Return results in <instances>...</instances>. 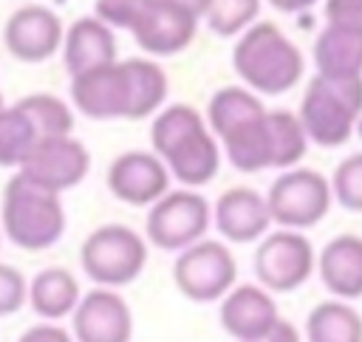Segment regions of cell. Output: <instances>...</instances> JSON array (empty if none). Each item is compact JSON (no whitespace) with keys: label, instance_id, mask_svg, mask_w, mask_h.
<instances>
[{"label":"cell","instance_id":"cell-1","mask_svg":"<svg viewBox=\"0 0 362 342\" xmlns=\"http://www.w3.org/2000/svg\"><path fill=\"white\" fill-rule=\"evenodd\" d=\"M153 153L167 167L170 178L187 189L209 184L221 170V147L206 127V119L189 105L164 107L150 124Z\"/></svg>","mask_w":362,"mask_h":342},{"label":"cell","instance_id":"cell-2","mask_svg":"<svg viewBox=\"0 0 362 342\" xmlns=\"http://www.w3.org/2000/svg\"><path fill=\"white\" fill-rule=\"evenodd\" d=\"M218 141L229 164L240 172H260L269 167L291 170L308 150V138L291 110H260Z\"/></svg>","mask_w":362,"mask_h":342},{"label":"cell","instance_id":"cell-3","mask_svg":"<svg viewBox=\"0 0 362 342\" xmlns=\"http://www.w3.org/2000/svg\"><path fill=\"white\" fill-rule=\"evenodd\" d=\"M232 68L252 93L277 96L291 90L303 76L300 48L269 20L249 25L232 48Z\"/></svg>","mask_w":362,"mask_h":342},{"label":"cell","instance_id":"cell-4","mask_svg":"<svg viewBox=\"0 0 362 342\" xmlns=\"http://www.w3.org/2000/svg\"><path fill=\"white\" fill-rule=\"evenodd\" d=\"M0 232L25 252L51 249L65 235V209L57 192L14 172L3 187Z\"/></svg>","mask_w":362,"mask_h":342},{"label":"cell","instance_id":"cell-5","mask_svg":"<svg viewBox=\"0 0 362 342\" xmlns=\"http://www.w3.org/2000/svg\"><path fill=\"white\" fill-rule=\"evenodd\" d=\"M359 116H362V76L325 79L314 73L308 79L297 113L308 141L320 147H339L351 138Z\"/></svg>","mask_w":362,"mask_h":342},{"label":"cell","instance_id":"cell-6","mask_svg":"<svg viewBox=\"0 0 362 342\" xmlns=\"http://www.w3.org/2000/svg\"><path fill=\"white\" fill-rule=\"evenodd\" d=\"M79 266L99 288L130 285L147 266V240L124 223H105L82 240Z\"/></svg>","mask_w":362,"mask_h":342},{"label":"cell","instance_id":"cell-7","mask_svg":"<svg viewBox=\"0 0 362 342\" xmlns=\"http://www.w3.org/2000/svg\"><path fill=\"white\" fill-rule=\"evenodd\" d=\"M263 198H266L272 223H277L280 229H291V232L317 226L334 204L328 178L311 167L283 170L272 181Z\"/></svg>","mask_w":362,"mask_h":342},{"label":"cell","instance_id":"cell-8","mask_svg":"<svg viewBox=\"0 0 362 342\" xmlns=\"http://www.w3.org/2000/svg\"><path fill=\"white\" fill-rule=\"evenodd\" d=\"M212 223L209 201L195 189H170L147 209V240L164 252H184L204 240Z\"/></svg>","mask_w":362,"mask_h":342},{"label":"cell","instance_id":"cell-9","mask_svg":"<svg viewBox=\"0 0 362 342\" xmlns=\"http://www.w3.org/2000/svg\"><path fill=\"white\" fill-rule=\"evenodd\" d=\"M175 288L192 302H215L223 300L226 291L238 280V263L226 243L221 240H198L189 249L178 252L173 263Z\"/></svg>","mask_w":362,"mask_h":342},{"label":"cell","instance_id":"cell-10","mask_svg":"<svg viewBox=\"0 0 362 342\" xmlns=\"http://www.w3.org/2000/svg\"><path fill=\"white\" fill-rule=\"evenodd\" d=\"M252 266H255V277L260 280V288H266L269 294L272 291L288 294L297 291L311 277V271L317 269V254L303 232L280 229L263 235L260 246L255 249Z\"/></svg>","mask_w":362,"mask_h":342},{"label":"cell","instance_id":"cell-11","mask_svg":"<svg viewBox=\"0 0 362 342\" xmlns=\"http://www.w3.org/2000/svg\"><path fill=\"white\" fill-rule=\"evenodd\" d=\"M71 102L88 119H133V76L127 62H110L71 76Z\"/></svg>","mask_w":362,"mask_h":342},{"label":"cell","instance_id":"cell-12","mask_svg":"<svg viewBox=\"0 0 362 342\" xmlns=\"http://www.w3.org/2000/svg\"><path fill=\"white\" fill-rule=\"evenodd\" d=\"M88 170H90V153L74 136L40 138L31 147V153L25 155V161L17 167V172H23L28 181H34L57 195L76 187L79 181H85Z\"/></svg>","mask_w":362,"mask_h":342},{"label":"cell","instance_id":"cell-13","mask_svg":"<svg viewBox=\"0 0 362 342\" xmlns=\"http://www.w3.org/2000/svg\"><path fill=\"white\" fill-rule=\"evenodd\" d=\"M74 342H130L133 314L124 297L113 288H90L79 297L71 314Z\"/></svg>","mask_w":362,"mask_h":342},{"label":"cell","instance_id":"cell-14","mask_svg":"<svg viewBox=\"0 0 362 342\" xmlns=\"http://www.w3.org/2000/svg\"><path fill=\"white\" fill-rule=\"evenodd\" d=\"M107 189L130 206H153L170 192V172L156 153L127 150L107 167Z\"/></svg>","mask_w":362,"mask_h":342},{"label":"cell","instance_id":"cell-15","mask_svg":"<svg viewBox=\"0 0 362 342\" xmlns=\"http://www.w3.org/2000/svg\"><path fill=\"white\" fill-rule=\"evenodd\" d=\"M62 20L48 6H20L3 28V42L11 57L23 62L51 59L62 48Z\"/></svg>","mask_w":362,"mask_h":342},{"label":"cell","instance_id":"cell-16","mask_svg":"<svg viewBox=\"0 0 362 342\" xmlns=\"http://www.w3.org/2000/svg\"><path fill=\"white\" fill-rule=\"evenodd\" d=\"M198 31V17L178 8L170 0H147L141 17L130 28L141 51L156 57H173L184 51Z\"/></svg>","mask_w":362,"mask_h":342},{"label":"cell","instance_id":"cell-17","mask_svg":"<svg viewBox=\"0 0 362 342\" xmlns=\"http://www.w3.org/2000/svg\"><path fill=\"white\" fill-rule=\"evenodd\" d=\"M218 319H221V328L238 342H260L277 325L280 311L274 297L266 288L255 283H240V285H232L221 300Z\"/></svg>","mask_w":362,"mask_h":342},{"label":"cell","instance_id":"cell-18","mask_svg":"<svg viewBox=\"0 0 362 342\" xmlns=\"http://www.w3.org/2000/svg\"><path fill=\"white\" fill-rule=\"evenodd\" d=\"M212 220L221 237L229 243H255L272 226L266 198L252 187H232L221 192L212 209Z\"/></svg>","mask_w":362,"mask_h":342},{"label":"cell","instance_id":"cell-19","mask_svg":"<svg viewBox=\"0 0 362 342\" xmlns=\"http://www.w3.org/2000/svg\"><path fill=\"white\" fill-rule=\"evenodd\" d=\"M317 271L322 285L337 300H359L362 297V237L359 235H337L317 254Z\"/></svg>","mask_w":362,"mask_h":342},{"label":"cell","instance_id":"cell-20","mask_svg":"<svg viewBox=\"0 0 362 342\" xmlns=\"http://www.w3.org/2000/svg\"><path fill=\"white\" fill-rule=\"evenodd\" d=\"M62 59L71 76L116 62V37L96 17H79L62 34Z\"/></svg>","mask_w":362,"mask_h":342},{"label":"cell","instance_id":"cell-21","mask_svg":"<svg viewBox=\"0 0 362 342\" xmlns=\"http://www.w3.org/2000/svg\"><path fill=\"white\" fill-rule=\"evenodd\" d=\"M79 297H82L79 280L74 277V271H68L62 266H48L42 271H37L34 280L28 283V300L25 302L45 322H57V319L74 314Z\"/></svg>","mask_w":362,"mask_h":342},{"label":"cell","instance_id":"cell-22","mask_svg":"<svg viewBox=\"0 0 362 342\" xmlns=\"http://www.w3.org/2000/svg\"><path fill=\"white\" fill-rule=\"evenodd\" d=\"M317 76L325 79H359L362 76V40L325 25L314 42Z\"/></svg>","mask_w":362,"mask_h":342},{"label":"cell","instance_id":"cell-23","mask_svg":"<svg viewBox=\"0 0 362 342\" xmlns=\"http://www.w3.org/2000/svg\"><path fill=\"white\" fill-rule=\"evenodd\" d=\"M308 342H362V317L345 300H325L305 319Z\"/></svg>","mask_w":362,"mask_h":342},{"label":"cell","instance_id":"cell-24","mask_svg":"<svg viewBox=\"0 0 362 342\" xmlns=\"http://www.w3.org/2000/svg\"><path fill=\"white\" fill-rule=\"evenodd\" d=\"M260 110H266V107H263V102H260L257 93H252L249 88L226 85V88L215 90L212 99H209V105H206V127H209V133L218 141L235 124L246 122L249 116H255Z\"/></svg>","mask_w":362,"mask_h":342},{"label":"cell","instance_id":"cell-25","mask_svg":"<svg viewBox=\"0 0 362 342\" xmlns=\"http://www.w3.org/2000/svg\"><path fill=\"white\" fill-rule=\"evenodd\" d=\"M14 105L31 119L40 138L71 136V130H74V110L51 93H28Z\"/></svg>","mask_w":362,"mask_h":342},{"label":"cell","instance_id":"cell-26","mask_svg":"<svg viewBox=\"0 0 362 342\" xmlns=\"http://www.w3.org/2000/svg\"><path fill=\"white\" fill-rule=\"evenodd\" d=\"M40 141L31 119L17 107H0V167H20Z\"/></svg>","mask_w":362,"mask_h":342},{"label":"cell","instance_id":"cell-27","mask_svg":"<svg viewBox=\"0 0 362 342\" xmlns=\"http://www.w3.org/2000/svg\"><path fill=\"white\" fill-rule=\"evenodd\" d=\"M260 0H212L204 20L218 37H240L249 25L257 23Z\"/></svg>","mask_w":362,"mask_h":342},{"label":"cell","instance_id":"cell-28","mask_svg":"<svg viewBox=\"0 0 362 342\" xmlns=\"http://www.w3.org/2000/svg\"><path fill=\"white\" fill-rule=\"evenodd\" d=\"M331 195L348 212H362V153L342 158L331 175Z\"/></svg>","mask_w":362,"mask_h":342},{"label":"cell","instance_id":"cell-29","mask_svg":"<svg viewBox=\"0 0 362 342\" xmlns=\"http://www.w3.org/2000/svg\"><path fill=\"white\" fill-rule=\"evenodd\" d=\"M147 0H96L93 3V17L102 20L107 28H124L130 31L136 20L141 17Z\"/></svg>","mask_w":362,"mask_h":342},{"label":"cell","instance_id":"cell-30","mask_svg":"<svg viewBox=\"0 0 362 342\" xmlns=\"http://www.w3.org/2000/svg\"><path fill=\"white\" fill-rule=\"evenodd\" d=\"M28 300V283L20 269L0 263V317L17 314Z\"/></svg>","mask_w":362,"mask_h":342},{"label":"cell","instance_id":"cell-31","mask_svg":"<svg viewBox=\"0 0 362 342\" xmlns=\"http://www.w3.org/2000/svg\"><path fill=\"white\" fill-rule=\"evenodd\" d=\"M325 25L362 40V0H325Z\"/></svg>","mask_w":362,"mask_h":342},{"label":"cell","instance_id":"cell-32","mask_svg":"<svg viewBox=\"0 0 362 342\" xmlns=\"http://www.w3.org/2000/svg\"><path fill=\"white\" fill-rule=\"evenodd\" d=\"M17 342H74V336H71V331H65L62 325L40 322V325L25 328Z\"/></svg>","mask_w":362,"mask_h":342},{"label":"cell","instance_id":"cell-33","mask_svg":"<svg viewBox=\"0 0 362 342\" xmlns=\"http://www.w3.org/2000/svg\"><path fill=\"white\" fill-rule=\"evenodd\" d=\"M260 342H300V331L294 328V322H288V319H277V325L260 339Z\"/></svg>","mask_w":362,"mask_h":342},{"label":"cell","instance_id":"cell-34","mask_svg":"<svg viewBox=\"0 0 362 342\" xmlns=\"http://www.w3.org/2000/svg\"><path fill=\"white\" fill-rule=\"evenodd\" d=\"M266 3L274 6V8L283 11V14H297V11H305V8L317 6L320 0H266Z\"/></svg>","mask_w":362,"mask_h":342},{"label":"cell","instance_id":"cell-35","mask_svg":"<svg viewBox=\"0 0 362 342\" xmlns=\"http://www.w3.org/2000/svg\"><path fill=\"white\" fill-rule=\"evenodd\" d=\"M170 3H175L178 8H184V11H189V14H195V17H204L212 0H170Z\"/></svg>","mask_w":362,"mask_h":342},{"label":"cell","instance_id":"cell-36","mask_svg":"<svg viewBox=\"0 0 362 342\" xmlns=\"http://www.w3.org/2000/svg\"><path fill=\"white\" fill-rule=\"evenodd\" d=\"M0 107H6V105H3V93H0Z\"/></svg>","mask_w":362,"mask_h":342},{"label":"cell","instance_id":"cell-37","mask_svg":"<svg viewBox=\"0 0 362 342\" xmlns=\"http://www.w3.org/2000/svg\"><path fill=\"white\" fill-rule=\"evenodd\" d=\"M0 235H3V232H0Z\"/></svg>","mask_w":362,"mask_h":342}]
</instances>
